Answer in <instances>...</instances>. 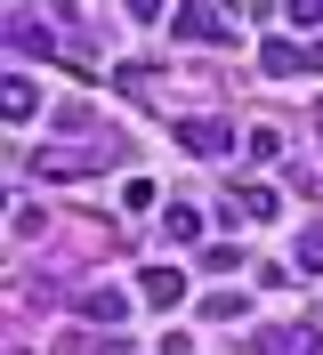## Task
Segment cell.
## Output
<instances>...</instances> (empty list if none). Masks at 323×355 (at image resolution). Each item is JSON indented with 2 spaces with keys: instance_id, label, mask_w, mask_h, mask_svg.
<instances>
[{
  "instance_id": "obj_1",
  "label": "cell",
  "mask_w": 323,
  "mask_h": 355,
  "mask_svg": "<svg viewBox=\"0 0 323 355\" xmlns=\"http://www.w3.org/2000/svg\"><path fill=\"white\" fill-rule=\"evenodd\" d=\"M178 41H210V49H226V41H235V17H226L218 0H186V8H178Z\"/></svg>"
},
{
  "instance_id": "obj_3",
  "label": "cell",
  "mask_w": 323,
  "mask_h": 355,
  "mask_svg": "<svg viewBox=\"0 0 323 355\" xmlns=\"http://www.w3.org/2000/svg\"><path fill=\"white\" fill-rule=\"evenodd\" d=\"M138 291H146L154 307H178V299H186V275H178V266H146V275H138Z\"/></svg>"
},
{
  "instance_id": "obj_12",
  "label": "cell",
  "mask_w": 323,
  "mask_h": 355,
  "mask_svg": "<svg viewBox=\"0 0 323 355\" xmlns=\"http://www.w3.org/2000/svg\"><path fill=\"white\" fill-rule=\"evenodd\" d=\"M291 17H299V24H323V0H291Z\"/></svg>"
},
{
  "instance_id": "obj_4",
  "label": "cell",
  "mask_w": 323,
  "mask_h": 355,
  "mask_svg": "<svg viewBox=\"0 0 323 355\" xmlns=\"http://www.w3.org/2000/svg\"><path fill=\"white\" fill-rule=\"evenodd\" d=\"M267 355H323V331H307V323H299V331L267 339Z\"/></svg>"
},
{
  "instance_id": "obj_8",
  "label": "cell",
  "mask_w": 323,
  "mask_h": 355,
  "mask_svg": "<svg viewBox=\"0 0 323 355\" xmlns=\"http://www.w3.org/2000/svg\"><path fill=\"white\" fill-rule=\"evenodd\" d=\"M202 266H210V275H235L242 250H235V243H210V250H202Z\"/></svg>"
},
{
  "instance_id": "obj_13",
  "label": "cell",
  "mask_w": 323,
  "mask_h": 355,
  "mask_svg": "<svg viewBox=\"0 0 323 355\" xmlns=\"http://www.w3.org/2000/svg\"><path fill=\"white\" fill-rule=\"evenodd\" d=\"M129 17H162V0H129Z\"/></svg>"
},
{
  "instance_id": "obj_10",
  "label": "cell",
  "mask_w": 323,
  "mask_h": 355,
  "mask_svg": "<svg viewBox=\"0 0 323 355\" xmlns=\"http://www.w3.org/2000/svg\"><path fill=\"white\" fill-rule=\"evenodd\" d=\"M81 315H97V323H113V315H129V307L113 299V291H89V307H81Z\"/></svg>"
},
{
  "instance_id": "obj_9",
  "label": "cell",
  "mask_w": 323,
  "mask_h": 355,
  "mask_svg": "<svg viewBox=\"0 0 323 355\" xmlns=\"http://www.w3.org/2000/svg\"><path fill=\"white\" fill-rule=\"evenodd\" d=\"M202 315H218V323H235V315H242V299H235V291H210V299H202Z\"/></svg>"
},
{
  "instance_id": "obj_14",
  "label": "cell",
  "mask_w": 323,
  "mask_h": 355,
  "mask_svg": "<svg viewBox=\"0 0 323 355\" xmlns=\"http://www.w3.org/2000/svg\"><path fill=\"white\" fill-rule=\"evenodd\" d=\"M307 186H315V194H323V178H307Z\"/></svg>"
},
{
  "instance_id": "obj_2",
  "label": "cell",
  "mask_w": 323,
  "mask_h": 355,
  "mask_svg": "<svg viewBox=\"0 0 323 355\" xmlns=\"http://www.w3.org/2000/svg\"><path fill=\"white\" fill-rule=\"evenodd\" d=\"M178 146H186V154H226L235 130H226V121H178Z\"/></svg>"
},
{
  "instance_id": "obj_11",
  "label": "cell",
  "mask_w": 323,
  "mask_h": 355,
  "mask_svg": "<svg viewBox=\"0 0 323 355\" xmlns=\"http://www.w3.org/2000/svg\"><path fill=\"white\" fill-rule=\"evenodd\" d=\"M299 266H307V275H323V234H307V250H299Z\"/></svg>"
},
{
  "instance_id": "obj_5",
  "label": "cell",
  "mask_w": 323,
  "mask_h": 355,
  "mask_svg": "<svg viewBox=\"0 0 323 355\" xmlns=\"http://www.w3.org/2000/svg\"><path fill=\"white\" fill-rule=\"evenodd\" d=\"M235 210H242V218H258V226H267V218H275V194H267V186H235Z\"/></svg>"
},
{
  "instance_id": "obj_7",
  "label": "cell",
  "mask_w": 323,
  "mask_h": 355,
  "mask_svg": "<svg viewBox=\"0 0 323 355\" xmlns=\"http://www.w3.org/2000/svg\"><path fill=\"white\" fill-rule=\"evenodd\" d=\"M122 210H154V178H122Z\"/></svg>"
},
{
  "instance_id": "obj_6",
  "label": "cell",
  "mask_w": 323,
  "mask_h": 355,
  "mask_svg": "<svg viewBox=\"0 0 323 355\" xmlns=\"http://www.w3.org/2000/svg\"><path fill=\"white\" fill-rule=\"evenodd\" d=\"M0 105H8V121H33V81H8V89H0Z\"/></svg>"
}]
</instances>
